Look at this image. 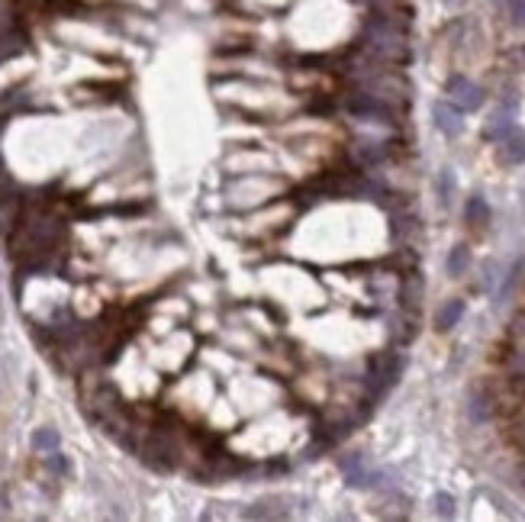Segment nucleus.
Segmentation results:
<instances>
[{"label": "nucleus", "mask_w": 525, "mask_h": 522, "mask_svg": "<svg viewBox=\"0 0 525 522\" xmlns=\"http://www.w3.org/2000/svg\"><path fill=\"white\" fill-rule=\"evenodd\" d=\"M400 297H403L406 306H416V303L422 300V278H419V274H406L403 287H400Z\"/></svg>", "instance_id": "2eb2a0df"}, {"label": "nucleus", "mask_w": 525, "mask_h": 522, "mask_svg": "<svg viewBox=\"0 0 525 522\" xmlns=\"http://www.w3.org/2000/svg\"><path fill=\"white\" fill-rule=\"evenodd\" d=\"M58 445H61V439H58V432H55V429H36V432H32V448H36V452L49 454V452H55Z\"/></svg>", "instance_id": "dca6fc26"}, {"label": "nucleus", "mask_w": 525, "mask_h": 522, "mask_svg": "<svg viewBox=\"0 0 525 522\" xmlns=\"http://www.w3.org/2000/svg\"><path fill=\"white\" fill-rule=\"evenodd\" d=\"M467 265H471V249L467 245H455L448 255V274L451 278H461L467 271Z\"/></svg>", "instance_id": "4468645a"}, {"label": "nucleus", "mask_w": 525, "mask_h": 522, "mask_svg": "<svg viewBox=\"0 0 525 522\" xmlns=\"http://www.w3.org/2000/svg\"><path fill=\"white\" fill-rule=\"evenodd\" d=\"M400 371H403V361H400L393 352H381V355H374L371 364H367V384L374 387V394L381 397L387 387L396 384Z\"/></svg>", "instance_id": "f03ea898"}, {"label": "nucleus", "mask_w": 525, "mask_h": 522, "mask_svg": "<svg viewBox=\"0 0 525 522\" xmlns=\"http://www.w3.org/2000/svg\"><path fill=\"white\" fill-rule=\"evenodd\" d=\"M496 159L500 165H525V132H506L500 139V149H496Z\"/></svg>", "instance_id": "0eeeda50"}, {"label": "nucleus", "mask_w": 525, "mask_h": 522, "mask_svg": "<svg viewBox=\"0 0 525 522\" xmlns=\"http://www.w3.org/2000/svg\"><path fill=\"white\" fill-rule=\"evenodd\" d=\"M457 503H455V497L451 493H435V513L442 516V519H451V516L457 513Z\"/></svg>", "instance_id": "a211bd4d"}, {"label": "nucleus", "mask_w": 525, "mask_h": 522, "mask_svg": "<svg viewBox=\"0 0 525 522\" xmlns=\"http://www.w3.org/2000/svg\"><path fill=\"white\" fill-rule=\"evenodd\" d=\"M461 316H464V300H448L438 310V316H435V329L438 333H451L457 323H461Z\"/></svg>", "instance_id": "1a4fd4ad"}, {"label": "nucleus", "mask_w": 525, "mask_h": 522, "mask_svg": "<svg viewBox=\"0 0 525 522\" xmlns=\"http://www.w3.org/2000/svg\"><path fill=\"white\" fill-rule=\"evenodd\" d=\"M365 49L377 58L387 61H403L406 58V39L400 26L390 23L387 16H371L365 30Z\"/></svg>", "instance_id": "f257e3e1"}, {"label": "nucleus", "mask_w": 525, "mask_h": 522, "mask_svg": "<svg viewBox=\"0 0 525 522\" xmlns=\"http://www.w3.org/2000/svg\"><path fill=\"white\" fill-rule=\"evenodd\" d=\"M451 194H455V174H451V168H442L438 171V200H442V206L451 204Z\"/></svg>", "instance_id": "f3484780"}, {"label": "nucleus", "mask_w": 525, "mask_h": 522, "mask_svg": "<svg viewBox=\"0 0 525 522\" xmlns=\"http://www.w3.org/2000/svg\"><path fill=\"white\" fill-rule=\"evenodd\" d=\"M506 132H512V110H500L493 116V123H487V129H483V136L493 139V142H500Z\"/></svg>", "instance_id": "f8f14e48"}, {"label": "nucleus", "mask_w": 525, "mask_h": 522, "mask_svg": "<svg viewBox=\"0 0 525 522\" xmlns=\"http://www.w3.org/2000/svg\"><path fill=\"white\" fill-rule=\"evenodd\" d=\"M464 216H467V223H471V226H487L490 223V204L483 197H480V194H474L471 200H467V206H464Z\"/></svg>", "instance_id": "9b49d317"}, {"label": "nucleus", "mask_w": 525, "mask_h": 522, "mask_svg": "<svg viewBox=\"0 0 525 522\" xmlns=\"http://www.w3.org/2000/svg\"><path fill=\"white\" fill-rule=\"evenodd\" d=\"M510 13H512V23L525 26V0H510Z\"/></svg>", "instance_id": "aec40b11"}, {"label": "nucleus", "mask_w": 525, "mask_h": 522, "mask_svg": "<svg viewBox=\"0 0 525 522\" xmlns=\"http://www.w3.org/2000/svg\"><path fill=\"white\" fill-rule=\"evenodd\" d=\"M387 159V145L384 142H358L355 145V161L358 165H377Z\"/></svg>", "instance_id": "9d476101"}, {"label": "nucleus", "mask_w": 525, "mask_h": 522, "mask_svg": "<svg viewBox=\"0 0 525 522\" xmlns=\"http://www.w3.org/2000/svg\"><path fill=\"white\" fill-rule=\"evenodd\" d=\"M519 477H522V484H525V468H522V471H519Z\"/></svg>", "instance_id": "4be33fe9"}, {"label": "nucleus", "mask_w": 525, "mask_h": 522, "mask_svg": "<svg viewBox=\"0 0 525 522\" xmlns=\"http://www.w3.org/2000/svg\"><path fill=\"white\" fill-rule=\"evenodd\" d=\"M348 110L355 116H361V120H374V123H393V110H390L387 104H384L377 94L371 91H355L348 94Z\"/></svg>", "instance_id": "7ed1b4c3"}, {"label": "nucleus", "mask_w": 525, "mask_h": 522, "mask_svg": "<svg viewBox=\"0 0 525 522\" xmlns=\"http://www.w3.org/2000/svg\"><path fill=\"white\" fill-rule=\"evenodd\" d=\"M467 413H471L474 423H487V419L493 416V400H490L487 394H474L471 403H467Z\"/></svg>", "instance_id": "ddd939ff"}, {"label": "nucleus", "mask_w": 525, "mask_h": 522, "mask_svg": "<svg viewBox=\"0 0 525 522\" xmlns=\"http://www.w3.org/2000/svg\"><path fill=\"white\" fill-rule=\"evenodd\" d=\"M55 10H61V13H68V10H75L77 7V0H49Z\"/></svg>", "instance_id": "412c9836"}, {"label": "nucleus", "mask_w": 525, "mask_h": 522, "mask_svg": "<svg viewBox=\"0 0 525 522\" xmlns=\"http://www.w3.org/2000/svg\"><path fill=\"white\" fill-rule=\"evenodd\" d=\"M432 123L438 132L455 139V136H461V129H464V110L448 104V100H438V104H432Z\"/></svg>", "instance_id": "423d86ee"}, {"label": "nucleus", "mask_w": 525, "mask_h": 522, "mask_svg": "<svg viewBox=\"0 0 525 522\" xmlns=\"http://www.w3.org/2000/svg\"><path fill=\"white\" fill-rule=\"evenodd\" d=\"M49 471H52V474H68V458H65V454L58 452V448H55V452H49Z\"/></svg>", "instance_id": "6ab92c4d"}, {"label": "nucleus", "mask_w": 525, "mask_h": 522, "mask_svg": "<svg viewBox=\"0 0 525 522\" xmlns=\"http://www.w3.org/2000/svg\"><path fill=\"white\" fill-rule=\"evenodd\" d=\"M448 94H451V104L455 106H461L464 113H471V110H480L483 106V87H477V84L471 81V77H464V75H455V77H448Z\"/></svg>", "instance_id": "20e7f679"}, {"label": "nucleus", "mask_w": 525, "mask_h": 522, "mask_svg": "<svg viewBox=\"0 0 525 522\" xmlns=\"http://www.w3.org/2000/svg\"><path fill=\"white\" fill-rule=\"evenodd\" d=\"M342 471H345V480H348L351 487H374L377 477H381V474H374V471L365 468V458H361V454L342 458Z\"/></svg>", "instance_id": "6e6552de"}, {"label": "nucleus", "mask_w": 525, "mask_h": 522, "mask_svg": "<svg viewBox=\"0 0 525 522\" xmlns=\"http://www.w3.org/2000/svg\"><path fill=\"white\" fill-rule=\"evenodd\" d=\"M23 197H20V190L13 187V184H7V187H0V235L7 239L10 232L16 229V223H20V216H23Z\"/></svg>", "instance_id": "39448f33"}]
</instances>
